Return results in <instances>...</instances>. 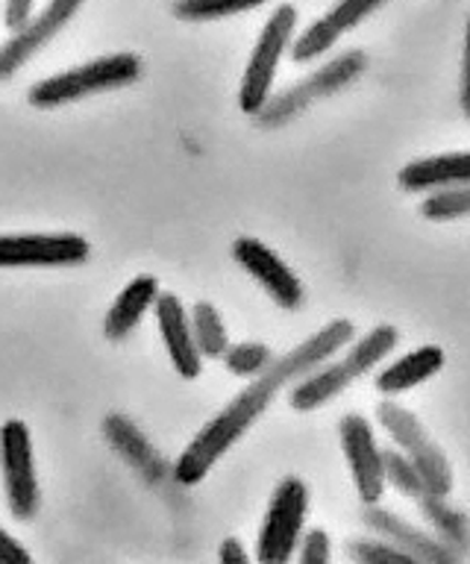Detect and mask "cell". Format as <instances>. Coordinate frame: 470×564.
<instances>
[{
    "label": "cell",
    "mask_w": 470,
    "mask_h": 564,
    "mask_svg": "<svg viewBox=\"0 0 470 564\" xmlns=\"http://www.w3.org/2000/svg\"><path fill=\"white\" fill-rule=\"evenodd\" d=\"M139 77H142V59L135 53H109L95 62H86L80 68L39 79L36 86L30 88L28 100L36 109H56V106L83 100V97L130 86Z\"/></svg>",
    "instance_id": "3957f363"
},
{
    "label": "cell",
    "mask_w": 470,
    "mask_h": 564,
    "mask_svg": "<svg viewBox=\"0 0 470 564\" xmlns=\"http://www.w3.org/2000/svg\"><path fill=\"white\" fill-rule=\"evenodd\" d=\"M347 555L356 564H420L385 538H356L347 544Z\"/></svg>",
    "instance_id": "d4e9b609"
},
{
    "label": "cell",
    "mask_w": 470,
    "mask_h": 564,
    "mask_svg": "<svg viewBox=\"0 0 470 564\" xmlns=\"http://www.w3.org/2000/svg\"><path fill=\"white\" fill-rule=\"evenodd\" d=\"M382 470H385V485H394L400 494L412 500H420L426 494L424 476L415 467V462L400 453V449H382Z\"/></svg>",
    "instance_id": "7402d4cb"
},
{
    "label": "cell",
    "mask_w": 470,
    "mask_h": 564,
    "mask_svg": "<svg viewBox=\"0 0 470 564\" xmlns=\"http://www.w3.org/2000/svg\"><path fill=\"white\" fill-rule=\"evenodd\" d=\"M309 514V488L297 476H285L274 488L256 538L259 564H288L297 553Z\"/></svg>",
    "instance_id": "277c9868"
},
{
    "label": "cell",
    "mask_w": 470,
    "mask_h": 564,
    "mask_svg": "<svg viewBox=\"0 0 470 564\" xmlns=\"http://www.w3.org/2000/svg\"><path fill=\"white\" fill-rule=\"evenodd\" d=\"M232 256L262 289L274 297L283 308H297L303 303V285L297 280V273L280 259L267 245H262L259 238H239L232 245Z\"/></svg>",
    "instance_id": "7c38bea8"
},
{
    "label": "cell",
    "mask_w": 470,
    "mask_h": 564,
    "mask_svg": "<svg viewBox=\"0 0 470 564\" xmlns=\"http://www.w3.org/2000/svg\"><path fill=\"white\" fill-rule=\"evenodd\" d=\"M0 564H36L28 546L15 541L3 527H0Z\"/></svg>",
    "instance_id": "f1b7e54d"
},
{
    "label": "cell",
    "mask_w": 470,
    "mask_h": 564,
    "mask_svg": "<svg viewBox=\"0 0 470 564\" xmlns=\"http://www.w3.org/2000/svg\"><path fill=\"white\" fill-rule=\"evenodd\" d=\"M33 7H36V0H7L3 3V24L10 26L12 33H19L33 21Z\"/></svg>",
    "instance_id": "83f0119b"
},
{
    "label": "cell",
    "mask_w": 470,
    "mask_h": 564,
    "mask_svg": "<svg viewBox=\"0 0 470 564\" xmlns=\"http://www.w3.org/2000/svg\"><path fill=\"white\" fill-rule=\"evenodd\" d=\"M350 341H353V324L345 321V317H338V321H329L320 333L297 344L292 352H285L283 359L271 361L218 417H212L192 438V444L183 449V456L174 465V479L179 485L204 482V476L218 465V458L253 426V421L265 412L267 403L274 400V394L285 382L303 379L306 373L320 368L329 356H336Z\"/></svg>",
    "instance_id": "6da1fadb"
},
{
    "label": "cell",
    "mask_w": 470,
    "mask_h": 564,
    "mask_svg": "<svg viewBox=\"0 0 470 564\" xmlns=\"http://www.w3.org/2000/svg\"><path fill=\"white\" fill-rule=\"evenodd\" d=\"M271 361H274L271 350L259 341L236 344V347H227V352H223V365H227V370L236 373V377H256V373H262Z\"/></svg>",
    "instance_id": "484cf974"
},
{
    "label": "cell",
    "mask_w": 470,
    "mask_h": 564,
    "mask_svg": "<svg viewBox=\"0 0 470 564\" xmlns=\"http://www.w3.org/2000/svg\"><path fill=\"white\" fill-rule=\"evenodd\" d=\"M362 520L364 527L376 532V538H385V541L400 546L403 553H408L420 564H461V555L452 553L450 546L438 541L433 532L408 523L406 518H400L394 511L382 509L380 502L376 506H364Z\"/></svg>",
    "instance_id": "8fae6325"
},
{
    "label": "cell",
    "mask_w": 470,
    "mask_h": 564,
    "mask_svg": "<svg viewBox=\"0 0 470 564\" xmlns=\"http://www.w3.org/2000/svg\"><path fill=\"white\" fill-rule=\"evenodd\" d=\"M265 0H177L174 15L183 21H215V18H230L239 12L262 7Z\"/></svg>",
    "instance_id": "603a6c76"
},
{
    "label": "cell",
    "mask_w": 470,
    "mask_h": 564,
    "mask_svg": "<svg viewBox=\"0 0 470 564\" xmlns=\"http://www.w3.org/2000/svg\"><path fill=\"white\" fill-rule=\"evenodd\" d=\"M103 432H107L109 444L121 453V456L130 462V465L139 470V474H144L151 482H156L160 476H165V465H162V458L156 456V449L144 441V435L139 430H135L133 423L127 421V417H121V414H112V417H107V423H103Z\"/></svg>",
    "instance_id": "ffe728a7"
},
{
    "label": "cell",
    "mask_w": 470,
    "mask_h": 564,
    "mask_svg": "<svg viewBox=\"0 0 470 564\" xmlns=\"http://www.w3.org/2000/svg\"><path fill=\"white\" fill-rule=\"evenodd\" d=\"M218 562L221 564H253V558L248 555L244 544H241L239 538H227L218 550Z\"/></svg>",
    "instance_id": "4dcf8cb0"
},
{
    "label": "cell",
    "mask_w": 470,
    "mask_h": 564,
    "mask_svg": "<svg viewBox=\"0 0 470 564\" xmlns=\"http://www.w3.org/2000/svg\"><path fill=\"white\" fill-rule=\"evenodd\" d=\"M297 564H332V541L324 529H309L300 538Z\"/></svg>",
    "instance_id": "4316f807"
},
{
    "label": "cell",
    "mask_w": 470,
    "mask_h": 564,
    "mask_svg": "<svg viewBox=\"0 0 470 564\" xmlns=\"http://www.w3.org/2000/svg\"><path fill=\"white\" fill-rule=\"evenodd\" d=\"M397 341L400 335L394 326H373L371 333L362 335V338L350 347V352H347L345 359L336 361V365H320V368H315L311 373H306V377L292 388V405L297 412H311V409L324 405L327 400L341 394L353 379L364 377L368 370L376 368V365L397 347Z\"/></svg>",
    "instance_id": "7a4b0ae2"
},
{
    "label": "cell",
    "mask_w": 470,
    "mask_h": 564,
    "mask_svg": "<svg viewBox=\"0 0 470 564\" xmlns=\"http://www.w3.org/2000/svg\"><path fill=\"white\" fill-rule=\"evenodd\" d=\"M444 368V350L435 347V344H424L417 350L400 356L397 361H391L389 368L382 370L376 377V391H382L385 397H394L400 391H408V388L420 386L429 377H435L438 370Z\"/></svg>",
    "instance_id": "ac0fdd59"
},
{
    "label": "cell",
    "mask_w": 470,
    "mask_h": 564,
    "mask_svg": "<svg viewBox=\"0 0 470 564\" xmlns=\"http://www.w3.org/2000/svg\"><path fill=\"white\" fill-rule=\"evenodd\" d=\"M0 470L7 488V506L12 518L33 520L39 511V479L33 462V441L24 421H7L0 426Z\"/></svg>",
    "instance_id": "52a82bcc"
},
{
    "label": "cell",
    "mask_w": 470,
    "mask_h": 564,
    "mask_svg": "<svg viewBox=\"0 0 470 564\" xmlns=\"http://www.w3.org/2000/svg\"><path fill=\"white\" fill-rule=\"evenodd\" d=\"M86 0H51L42 15L33 18L24 30L12 35L10 42L0 47V79H10L15 70L36 56L68 21H72Z\"/></svg>",
    "instance_id": "4fadbf2b"
},
{
    "label": "cell",
    "mask_w": 470,
    "mask_h": 564,
    "mask_svg": "<svg viewBox=\"0 0 470 564\" xmlns=\"http://www.w3.org/2000/svg\"><path fill=\"white\" fill-rule=\"evenodd\" d=\"M338 432H341V449H345L359 500L362 506H376L385 494V470H382V449L376 447L373 426L362 414H345L338 423Z\"/></svg>",
    "instance_id": "ba28073f"
},
{
    "label": "cell",
    "mask_w": 470,
    "mask_h": 564,
    "mask_svg": "<svg viewBox=\"0 0 470 564\" xmlns=\"http://www.w3.org/2000/svg\"><path fill=\"white\" fill-rule=\"evenodd\" d=\"M156 297H160V282H156V276H151V273L135 276V280L118 294L116 303L109 306L107 321H103V333H107V338H112V341L127 338V335L139 326L144 312L156 303Z\"/></svg>",
    "instance_id": "e0dca14e"
},
{
    "label": "cell",
    "mask_w": 470,
    "mask_h": 564,
    "mask_svg": "<svg viewBox=\"0 0 470 564\" xmlns=\"http://www.w3.org/2000/svg\"><path fill=\"white\" fill-rule=\"evenodd\" d=\"M459 100H461V112H464V118L470 121V21H468V33H464V56H461Z\"/></svg>",
    "instance_id": "f546056e"
},
{
    "label": "cell",
    "mask_w": 470,
    "mask_h": 564,
    "mask_svg": "<svg viewBox=\"0 0 470 564\" xmlns=\"http://www.w3.org/2000/svg\"><path fill=\"white\" fill-rule=\"evenodd\" d=\"M385 0H338L336 7L329 9L327 15L318 18L315 24L303 30L292 44L294 62H311L324 56L332 44L341 39V33L353 30L356 24H362L364 18L376 12Z\"/></svg>",
    "instance_id": "5bb4252c"
},
{
    "label": "cell",
    "mask_w": 470,
    "mask_h": 564,
    "mask_svg": "<svg viewBox=\"0 0 470 564\" xmlns=\"http://www.w3.org/2000/svg\"><path fill=\"white\" fill-rule=\"evenodd\" d=\"M156 321H160L162 341H165V350L171 356V365L177 368L179 377L195 379L200 377V368H204V356L197 352L195 335H192V321H188V312L183 306V300L177 294H160L156 303Z\"/></svg>",
    "instance_id": "9a60e30c"
},
{
    "label": "cell",
    "mask_w": 470,
    "mask_h": 564,
    "mask_svg": "<svg viewBox=\"0 0 470 564\" xmlns=\"http://www.w3.org/2000/svg\"><path fill=\"white\" fill-rule=\"evenodd\" d=\"M368 59H364L362 51H347L341 53L338 59H332L329 65H324L320 70H315L306 83L300 86H294L292 91H285L276 100H267V106L262 109V121L265 123H280L285 121L288 115L300 112L303 106L311 104V100H318V97H327L338 88H345L350 79H356L364 70Z\"/></svg>",
    "instance_id": "30bf717a"
},
{
    "label": "cell",
    "mask_w": 470,
    "mask_h": 564,
    "mask_svg": "<svg viewBox=\"0 0 470 564\" xmlns=\"http://www.w3.org/2000/svg\"><path fill=\"white\" fill-rule=\"evenodd\" d=\"M417 509H420L424 520L429 523V532L438 541H444L461 558L470 555V518L464 511L452 509L447 497H435V494H424L417 500Z\"/></svg>",
    "instance_id": "d6986e66"
},
{
    "label": "cell",
    "mask_w": 470,
    "mask_h": 564,
    "mask_svg": "<svg viewBox=\"0 0 470 564\" xmlns=\"http://www.w3.org/2000/svg\"><path fill=\"white\" fill-rule=\"evenodd\" d=\"M420 215L429 220H456L470 215V183L433 192L420 206Z\"/></svg>",
    "instance_id": "cb8c5ba5"
},
{
    "label": "cell",
    "mask_w": 470,
    "mask_h": 564,
    "mask_svg": "<svg viewBox=\"0 0 470 564\" xmlns=\"http://www.w3.org/2000/svg\"><path fill=\"white\" fill-rule=\"evenodd\" d=\"M192 335H195L197 352L204 359H218L230 347V338H227V326H223L221 315L212 303H197L192 308Z\"/></svg>",
    "instance_id": "44dd1931"
},
{
    "label": "cell",
    "mask_w": 470,
    "mask_h": 564,
    "mask_svg": "<svg viewBox=\"0 0 470 564\" xmlns=\"http://www.w3.org/2000/svg\"><path fill=\"white\" fill-rule=\"evenodd\" d=\"M464 183H470V153L415 159L400 171V185L406 192H438Z\"/></svg>",
    "instance_id": "2e32d148"
},
{
    "label": "cell",
    "mask_w": 470,
    "mask_h": 564,
    "mask_svg": "<svg viewBox=\"0 0 470 564\" xmlns=\"http://www.w3.org/2000/svg\"><path fill=\"white\" fill-rule=\"evenodd\" d=\"M294 26H297V9L288 7V3L276 7L274 15L267 18V24L262 26L256 47L250 53L244 79H241V112L259 115L267 106V100H271V88H274L276 68H280V59H283V53L288 51V44H292Z\"/></svg>",
    "instance_id": "5b68a950"
},
{
    "label": "cell",
    "mask_w": 470,
    "mask_h": 564,
    "mask_svg": "<svg viewBox=\"0 0 470 564\" xmlns=\"http://www.w3.org/2000/svg\"><path fill=\"white\" fill-rule=\"evenodd\" d=\"M376 417H380L382 430L389 432L391 441L397 444L400 453H406L415 467L424 476L426 494H435V497H450L452 491V467L450 462L444 458V453L433 444V438L426 435V430L420 426L415 414L403 409L400 403H380L376 409Z\"/></svg>",
    "instance_id": "8992f818"
},
{
    "label": "cell",
    "mask_w": 470,
    "mask_h": 564,
    "mask_svg": "<svg viewBox=\"0 0 470 564\" xmlns=\"http://www.w3.org/2000/svg\"><path fill=\"white\" fill-rule=\"evenodd\" d=\"M89 259V241L74 232L0 236V268H63Z\"/></svg>",
    "instance_id": "9c48e42d"
}]
</instances>
